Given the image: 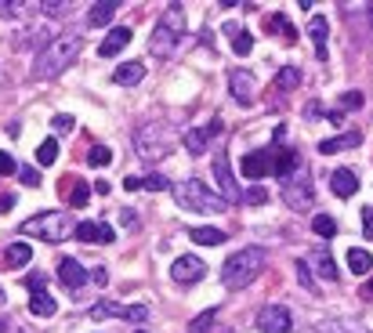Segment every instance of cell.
I'll use <instances>...</instances> for the list:
<instances>
[{
  "label": "cell",
  "instance_id": "cell-10",
  "mask_svg": "<svg viewBox=\"0 0 373 333\" xmlns=\"http://www.w3.org/2000/svg\"><path fill=\"white\" fill-rule=\"evenodd\" d=\"M239 171L251 178V181H261V178H268V174H276V160H272V153L254 149V153H246V156H243Z\"/></svg>",
  "mask_w": 373,
  "mask_h": 333
},
{
  "label": "cell",
  "instance_id": "cell-6",
  "mask_svg": "<svg viewBox=\"0 0 373 333\" xmlns=\"http://www.w3.org/2000/svg\"><path fill=\"white\" fill-rule=\"evenodd\" d=\"M283 199L290 211H308L316 199V189H312V174L304 171V166H297L290 178H283Z\"/></svg>",
  "mask_w": 373,
  "mask_h": 333
},
{
  "label": "cell",
  "instance_id": "cell-45",
  "mask_svg": "<svg viewBox=\"0 0 373 333\" xmlns=\"http://www.w3.org/2000/svg\"><path fill=\"white\" fill-rule=\"evenodd\" d=\"M243 199H246V203H251V206H261V203H268V192L261 189V185H254V189H251V192H246Z\"/></svg>",
  "mask_w": 373,
  "mask_h": 333
},
{
  "label": "cell",
  "instance_id": "cell-55",
  "mask_svg": "<svg viewBox=\"0 0 373 333\" xmlns=\"http://www.w3.org/2000/svg\"><path fill=\"white\" fill-rule=\"evenodd\" d=\"M326 120H330V123H344V113H341V109H334V113H326Z\"/></svg>",
  "mask_w": 373,
  "mask_h": 333
},
{
  "label": "cell",
  "instance_id": "cell-48",
  "mask_svg": "<svg viewBox=\"0 0 373 333\" xmlns=\"http://www.w3.org/2000/svg\"><path fill=\"white\" fill-rule=\"evenodd\" d=\"M341 106H344V109H359V106H363V94H359V91L341 94Z\"/></svg>",
  "mask_w": 373,
  "mask_h": 333
},
{
  "label": "cell",
  "instance_id": "cell-36",
  "mask_svg": "<svg viewBox=\"0 0 373 333\" xmlns=\"http://www.w3.org/2000/svg\"><path fill=\"white\" fill-rule=\"evenodd\" d=\"M87 160H91L94 166H109V163H113V153H109V145H91Z\"/></svg>",
  "mask_w": 373,
  "mask_h": 333
},
{
  "label": "cell",
  "instance_id": "cell-7",
  "mask_svg": "<svg viewBox=\"0 0 373 333\" xmlns=\"http://www.w3.org/2000/svg\"><path fill=\"white\" fill-rule=\"evenodd\" d=\"M203 276H206V264H203V257H196V254H178L174 264H171V279H174L178 286H192V283H199Z\"/></svg>",
  "mask_w": 373,
  "mask_h": 333
},
{
  "label": "cell",
  "instance_id": "cell-9",
  "mask_svg": "<svg viewBox=\"0 0 373 333\" xmlns=\"http://www.w3.org/2000/svg\"><path fill=\"white\" fill-rule=\"evenodd\" d=\"M229 91L236 94L239 106H254V98H258V76L251 69H232L229 73Z\"/></svg>",
  "mask_w": 373,
  "mask_h": 333
},
{
  "label": "cell",
  "instance_id": "cell-56",
  "mask_svg": "<svg viewBox=\"0 0 373 333\" xmlns=\"http://www.w3.org/2000/svg\"><path fill=\"white\" fill-rule=\"evenodd\" d=\"M363 294H366V297H373V279L366 283V290H363Z\"/></svg>",
  "mask_w": 373,
  "mask_h": 333
},
{
  "label": "cell",
  "instance_id": "cell-8",
  "mask_svg": "<svg viewBox=\"0 0 373 333\" xmlns=\"http://www.w3.org/2000/svg\"><path fill=\"white\" fill-rule=\"evenodd\" d=\"M214 178L221 185V199L225 203L243 199V189L236 185V174H232V166H229V153H225V149H218V156H214Z\"/></svg>",
  "mask_w": 373,
  "mask_h": 333
},
{
  "label": "cell",
  "instance_id": "cell-53",
  "mask_svg": "<svg viewBox=\"0 0 373 333\" xmlns=\"http://www.w3.org/2000/svg\"><path fill=\"white\" fill-rule=\"evenodd\" d=\"M120 221L134 228V225H138V214H134V211H120Z\"/></svg>",
  "mask_w": 373,
  "mask_h": 333
},
{
  "label": "cell",
  "instance_id": "cell-19",
  "mask_svg": "<svg viewBox=\"0 0 373 333\" xmlns=\"http://www.w3.org/2000/svg\"><path fill=\"white\" fill-rule=\"evenodd\" d=\"M359 141H363L359 131H344V134H337V138L319 141V153H323V156H334V153H344V149H356Z\"/></svg>",
  "mask_w": 373,
  "mask_h": 333
},
{
  "label": "cell",
  "instance_id": "cell-54",
  "mask_svg": "<svg viewBox=\"0 0 373 333\" xmlns=\"http://www.w3.org/2000/svg\"><path fill=\"white\" fill-rule=\"evenodd\" d=\"M123 189H127V192H138V189H141V178H127V181H123Z\"/></svg>",
  "mask_w": 373,
  "mask_h": 333
},
{
  "label": "cell",
  "instance_id": "cell-23",
  "mask_svg": "<svg viewBox=\"0 0 373 333\" xmlns=\"http://www.w3.org/2000/svg\"><path fill=\"white\" fill-rule=\"evenodd\" d=\"M218 131H221V120H214L206 131H189V134H185V149H189L192 156H199V153L206 149V138H211V134H218Z\"/></svg>",
  "mask_w": 373,
  "mask_h": 333
},
{
  "label": "cell",
  "instance_id": "cell-44",
  "mask_svg": "<svg viewBox=\"0 0 373 333\" xmlns=\"http://www.w3.org/2000/svg\"><path fill=\"white\" fill-rule=\"evenodd\" d=\"M123 319H127V323H145V319H149V308H145V304H131Z\"/></svg>",
  "mask_w": 373,
  "mask_h": 333
},
{
  "label": "cell",
  "instance_id": "cell-29",
  "mask_svg": "<svg viewBox=\"0 0 373 333\" xmlns=\"http://www.w3.org/2000/svg\"><path fill=\"white\" fill-rule=\"evenodd\" d=\"M189 239L199 246H218V243H225V232L221 228H189Z\"/></svg>",
  "mask_w": 373,
  "mask_h": 333
},
{
  "label": "cell",
  "instance_id": "cell-35",
  "mask_svg": "<svg viewBox=\"0 0 373 333\" xmlns=\"http://www.w3.org/2000/svg\"><path fill=\"white\" fill-rule=\"evenodd\" d=\"M55 160H58V141H55V138H48V141L36 149V163H40V166H51Z\"/></svg>",
  "mask_w": 373,
  "mask_h": 333
},
{
  "label": "cell",
  "instance_id": "cell-1",
  "mask_svg": "<svg viewBox=\"0 0 373 333\" xmlns=\"http://www.w3.org/2000/svg\"><path fill=\"white\" fill-rule=\"evenodd\" d=\"M84 51V36L80 33H62V36H55L51 44L36 55V62H33V76L36 80H55V76H62L73 62H76V55Z\"/></svg>",
  "mask_w": 373,
  "mask_h": 333
},
{
  "label": "cell",
  "instance_id": "cell-50",
  "mask_svg": "<svg viewBox=\"0 0 373 333\" xmlns=\"http://www.w3.org/2000/svg\"><path fill=\"white\" fill-rule=\"evenodd\" d=\"M304 116H308V120H319V116H323V106H319V101H308V106H304Z\"/></svg>",
  "mask_w": 373,
  "mask_h": 333
},
{
  "label": "cell",
  "instance_id": "cell-12",
  "mask_svg": "<svg viewBox=\"0 0 373 333\" xmlns=\"http://www.w3.org/2000/svg\"><path fill=\"white\" fill-rule=\"evenodd\" d=\"M58 279H62V286H69L73 294H76L80 286H87L91 272H84V268H80V261H76V257H62V261H58Z\"/></svg>",
  "mask_w": 373,
  "mask_h": 333
},
{
  "label": "cell",
  "instance_id": "cell-39",
  "mask_svg": "<svg viewBox=\"0 0 373 333\" xmlns=\"http://www.w3.org/2000/svg\"><path fill=\"white\" fill-rule=\"evenodd\" d=\"M141 189H149V192H163V189H171V181L163 178V174H149V178H141Z\"/></svg>",
  "mask_w": 373,
  "mask_h": 333
},
{
  "label": "cell",
  "instance_id": "cell-40",
  "mask_svg": "<svg viewBox=\"0 0 373 333\" xmlns=\"http://www.w3.org/2000/svg\"><path fill=\"white\" fill-rule=\"evenodd\" d=\"M87 203H91V189L80 181L76 189H73V196H69V206H87Z\"/></svg>",
  "mask_w": 373,
  "mask_h": 333
},
{
  "label": "cell",
  "instance_id": "cell-4",
  "mask_svg": "<svg viewBox=\"0 0 373 333\" xmlns=\"http://www.w3.org/2000/svg\"><path fill=\"white\" fill-rule=\"evenodd\" d=\"M22 232L44 239V243H62V239L76 236V221H73L66 211H44V214H33V218L22 225Z\"/></svg>",
  "mask_w": 373,
  "mask_h": 333
},
{
  "label": "cell",
  "instance_id": "cell-46",
  "mask_svg": "<svg viewBox=\"0 0 373 333\" xmlns=\"http://www.w3.org/2000/svg\"><path fill=\"white\" fill-rule=\"evenodd\" d=\"M22 286L29 290V294H36V290H44V272H29Z\"/></svg>",
  "mask_w": 373,
  "mask_h": 333
},
{
  "label": "cell",
  "instance_id": "cell-51",
  "mask_svg": "<svg viewBox=\"0 0 373 333\" xmlns=\"http://www.w3.org/2000/svg\"><path fill=\"white\" fill-rule=\"evenodd\" d=\"M91 283H94V286H106V283H109V272H106V268H94V272H91Z\"/></svg>",
  "mask_w": 373,
  "mask_h": 333
},
{
  "label": "cell",
  "instance_id": "cell-42",
  "mask_svg": "<svg viewBox=\"0 0 373 333\" xmlns=\"http://www.w3.org/2000/svg\"><path fill=\"white\" fill-rule=\"evenodd\" d=\"M73 123H76V120H73L69 113H58V116H51V127H55V131H62V134L73 131Z\"/></svg>",
  "mask_w": 373,
  "mask_h": 333
},
{
  "label": "cell",
  "instance_id": "cell-26",
  "mask_svg": "<svg viewBox=\"0 0 373 333\" xmlns=\"http://www.w3.org/2000/svg\"><path fill=\"white\" fill-rule=\"evenodd\" d=\"M29 257H33V246L29 243H11L4 250V264L8 268H22V264H29Z\"/></svg>",
  "mask_w": 373,
  "mask_h": 333
},
{
  "label": "cell",
  "instance_id": "cell-25",
  "mask_svg": "<svg viewBox=\"0 0 373 333\" xmlns=\"http://www.w3.org/2000/svg\"><path fill=\"white\" fill-rule=\"evenodd\" d=\"M308 33H312V44H316V55L326 58V40H330V22L326 18H312L308 22Z\"/></svg>",
  "mask_w": 373,
  "mask_h": 333
},
{
  "label": "cell",
  "instance_id": "cell-27",
  "mask_svg": "<svg viewBox=\"0 0 373 333\" xmlns=\"http://www.w3.org/2000/svg\"><path fill=\"white\" fill-rule=\"evenodd\" d=\"M272 160H276V174L279 178H290L297 171V153L294 149H283V145H279V149L272 153Z\"/></svg>",
  "mask_w": 373,
  "mask_h": 333
},
{
  "label": "cell",
  "instance_id": "cell-17",
  "mask_svg": "<svg viewBox=\"0 0 373 333\" xmlns=\"http://www.w3.org/2000/svg\"><path fill=\"white\" fill-rule=\"evenodd\" d=\"M304 264H308V268H316V276L326 279V283H334V279H337V264H334V257H330L326 250H312V254L304 257Z\"/></svg>",
  "mask_w": 373,
  "mask_h": 333
},
{
  "label": "cell",
  "instance_id": "cell-57",
  "mask_svg": "<svg viewBox=\"0 0 373 333\" xmlns=\"http://www.w3.org/2000/svg\"><path fill=\"white\" fill-rule=\"evenodd\" d=\"M370 22H373V4H370Z\"/></svg>",
  "mask_w": 373,
  "mask_h": 333
},
{
  "label": "cell",
  "instance_id": "cell-13",
  "mask_svg": "<svg viewBox=\"0 0 373 333\" xmlns=\"http://www.w3.org/2000/svg\"><path fill=\"white\" fill-rule=\"evenodd\" d=\"M76 239L80 243H113L116 232H113L106 221H80L76 225Z\"/></svg>",
  "mask_w": 373,
  "mask_h": 333
},
{
  "label": "cell",
  "instance_id": "cell-43",
  "mask_svg": "<svg viewBox=\"0 0 373 333\" xmlns=\"http://www.w3.org/2000/svg\"><path fill=\"white\" fill-rule=\"evenodd\" d=\"M0 174H18V163H15V156L11 153H4V149H0Z\"/></svg>",
  "mask_w": 373,
  "mask_h": 333
},
{
  "label": "cell",
  "instance_id": "cell-49",
  "mask_svg": "<svg viewBox=\"0 0 373 333\" xmlns=\"http://www.w3.org/2000/svg\"><path fill=\"white\" fill-rule=\"evenodd\" d=\"M363 236L373 239V206H366V211H363Z\"/></svg>",
  "mask_w": 373,
  "mask_h": 333
},
{
  "label": "cell",
  "instance_id": "cell-28",
  "mask_svg": "<svg viewBox=\"0 0 373 333\" xmlns=\"http://www.w3.org/2000/svg\"><path fill=\"white\" fill-rule=\"evenodd\" d=\"M225 33H229V40H232V51H236V55H251V48H254V36L246 33L243 26H225Z\"/></svg>",
  "mask_w": 373,
  "mask_h": 333
},
{
  "label": "cell",
  "instance_id": "cell-37",
  "mask_svg": "<svg viewBox=\"0 0 373 333\" xmlns=\"http://www.w3.org/2000/svg\"><path fill=\"white\" fill-rule=\"evenodd\" d=\"M294 272H297L301 286H304V290H312V294H316V290H319V286H316V276H312V268H308L304 261H297V264H294Z\"/></svg>",
  "mask_w": 373,
  "mask_h": 333
},
{
  "label": "cell",
  "instance_id": "cell-18",
  "mask_svg": "<svg viewBox=\"0 0 373 333\" xmlns=\"http://www.w3.org/2000/svg\"><path fill=\"white\" fill-rule=\"evenodd\" d=\"M330 189H334V196H341V199L356 196V192H359V178H356V171H348V166L334 171V178H330Z\"/></svg>",
  "mask_w": 373,
  "mask_h": 333
},
{
  "label": "cell",
  "instance_id": "cell-59",
  "mask_svg": "<svg viewBox=\"0 0 373 333\" xmlns=\"http://www.w3.org/2000/svg\"><path fill=\"white\" fill-rule=\"evenodd\" d=\"M138 333H145V330H138Z\"/></svg>",
  "mask_w": 373,
  "mask_h": 333
},
{
  "label": "cell",
  "instance_id": "cell-32",
  "mask_svg": "<svg viewBox=\"0 0 373 333\" xmlns=\"http://www.w3.org/2000/svg\"><path fill=\"white\" fill-rule=\"evenodd\" d=\"M312 232L323 236V239H334V236H337V221L330 218V214H316V218H312Z\"/></svg>",
  "mask_w": 373,
  "mask_h": 333
},
{
  "label": "cell",
  "instance_id": "cell-52",
  "mask_svg": "<svg viewBox=\"0 0 373 333\" xmlns=\"http://www.w3.org/2000/svg\"><path fill=\"white\" fill-rule=\"evenodd\" d=\"M15 203H18L15 196H0V214H11V211H15Z\"/></svg>",
  "mask_w": 373,
  "mask_h": 333
},
{
  "label": "cell",
  "instance_id": "cell-11",
  "mask_svg": "<svg viewBox=\"0 0 373 333\" xmlns=\"http://www.w3.org/2000/svg\"><path fill=\"white\" fill-rule=\"evenodd\" d=\"M290 326H294V316H290L286 308H279V304L261 308V316H258V330L261 333H290Z\"/></svg>",
  "mask_w": 373,
  "mask_h": 333
},
{
  "label": "cell",
  "instance_id": "cell-30",
  "mask_svg": "<svg viewBox=\"0 0 373 333\" xmlns=\"http://www.w3.org/2000/svg\"><path fill=\"white\" fill-rule=\"evenodd\" d=\"M91 316L94 319H123V316H127V308L116 304V301H98V304H91Z\"/></svg>",
  "mask_w": 373,
  "mask_h": 333
},
{
  "label": "cell",
  "instance_id": "cell-31",
  "mask_svg": "<svg viewBox=\"0 0 373 333\" xmlns=\"http://www.w3.org/2000/svg\"><path fill=\"white\" fill-rule=\"evenodd\" d=\"M160 26H167V29H174V33L181 36V33H185V11H181L178 4H167V8H163Z\"/></svg>",
  "mask_w": 373,
  "mask_h": 333
},
{
  "label": "cell",
  "instance_id": "cell-14",
  "mask_svg": "<svg viewBox=\"0 0 373 333\" xmlns=\"http://www.w3.org/2000/svg\"><path fill=\"white\" fill-rule=\"evenodd\" d=\"M149 51H153V55H160V58L174 55V51H178V33L156 22V29L149 33Z\"/></svg>",
  "mask_w": 373,
  "mask_h": 333
},
{
  "label": "cell",
  "instance_id": "cell-22",
  "mask_svg": "<svg viewBox=\"0 0 373 333\" xmlns=\"http://www.w3.org/2000/svg\"><path fill=\"white\" fill-rule=\"evenodd\" d=\"M348 268H351V276H370L373 272V254L363 246H351L348 250Z\"/></svg>",
  "mask_w": 373,
  "mask_h": 333
},
{
  "label": "cell",
  "instance_id": "cell-15",
  "mask_svg": "<svg viewBox=\"0 0 373 333\" xmlns=\"http://www.w3.org/2000/svg\"><path fill=\"white\" fill-rule=\"evenodd\" d=\"M316 333H373V330L366 323H359V319H351V316H337V319L319 323Z\"/></svg>",
  "mask_w": 373,
  "mask_h": 333
},
{
  "label": "cell",
  "instance_id": "cell-2",
  "mask_svg": "<svg viewBox=\"0 0 373 333\" xmlns=\"http://www.w3.org/2000/svg\"><path fill=\"white\" fill-rule=\"evenodd\" d=\"M174 141H178V131L171 127L167 120H149V123H141L138 134H134V149L141 160H149V163H160L163 156H171L174 153Z\"/></svg>",
  "mask_w": 373,
  "mask_h": 333
},
{
  "label": "cell",
  "instance_id": "cell-16",
  "mask_svg": "<svg viewBox=\"0 0 373 333\" xmlns=\"http://www.w3.org/2000/svg\"><path fill=\"white\" fill-rule=\"evenodd\" d=\"M127 44H131V29H127V26H113L109 36L98 44V55H101V58H113L116 51H123Z\"/></svg>",
  "mask_w": 373,
  "mask_h": 333
},
{
  "label": "cell",
  "instance_id": "cell-58",
  "mask_svg": "<svg viewBox=\"0 0 373 333\" xmlns=\"http://www.w3.org/2000/svg\"><path fill=\"white\" fill-rule=\"evenodd\" d=\"M0 304H4V290H0Z\"/></svg>",
  "mask_w": 373,
  "mask_h": 333
},
{
  "label": "cell",
  "instance_id": "cell-41",
  "mask_svg": "<svg viewBox=\"0 0 373 333\" xmlns=\"http://www.w3.org/2000/svg\"><path fill=\"white\" fill-rule=\"evenodd\" d=\"M18 181L29 185V189H36V185H40V171H33V166H18Z\"/></svg>",
  "mask_w": 373,
  "mask_h": 333
},
{
  "label": "cell",
  "instance_id": "cell-33",
  "mask_svg": "<svg viewBox=\"0 0 373 333\" xmlns=\"http://www.w3.org/2000/svg\"><path fill=\"white\" fill-rule=\"evenodd\" d=\"M265 29H268V33H283V36L290 40V44H294V40H297V29H294V26H290V22H286V18H283V15H272V22H268Z\"/></svg>",
  "mask_w": 373,
  "mask_h": 333
},
{
  "label": "cell",
  "instance_id": "cell-3",
  "mask_svg": "<svg viewBox=\"0 0 373 333\" xmlns=\"http://www.w3.org/2000/svg\"><path fill=\"white\" fill-rule=\"evenodd\" d=\"M261 268H265V250L261 246H246V250H239V254H232L229 261H225L221 283L229 290H243V286H251L261 276Z\"/></svg>",
  "mask_w": 373,
  "mask_h": 333
},
{
  "label": "cell",
  "instance_id": "cell-47",
  "mask_svg": "<svg viewBox=\"0 0 373 333\" xmlns=\"http://www.w3.org/2000/svg\"><path fill=\"white\" fill-rule=\"evenodd\" d=\"M40 11H44V15H69V4H58V0H51V4H40Z\"/></svg>",
  "mask_w": 373,
  "mask_h": 333
},
{
  "label": "cell",
  "instance_id": "cell-20",
  "mask_svg": "<svg viewBox=\"0 0 373 333\" xmlns=\"http://www.w3.org/2000/svg\"><path fill=\"white\" fill-rule=\"evenodd\" d=\"M116 0H101V4H91V11H87V26L91 29H101V26H109L113 22V15H116Z\"/></svg>",
  "mask_w": 373,
  "mask_h": 333
},
{
  "label": "cell",
  "instance_id": "cell-34",
  "mask_svg": "<svg viewBox=\"0 0 373 333\" xmlns=\"http://www.w3.org/2000/svg\"><path fill=\"white\" fill-rule=\"evenodd\" d=\"M297 80H301V73H297L294 66H283L279 76H276V87H279V91H294V87H297Z\"/></svg>",
  "mask_w": 373,
  "mask_h": 333
},
{
  "label": "cell",
  "instance_id": "cell-5",
  "mask_svg": "<svg viewBox=\"0 0 373 333\" xmlns=\"http://www.w3.org/2000/svg\"><path fill=\"white\" fill-rule=\"evenodd\" d=\"M174 196H178V203L185 206V211H196V214H225V211H229V203H225L221 196H214L199 178L181 181L174 189Z\"/></svg>",
  "mask_w": 373,
  "mask_h": 333
},
{
  "label": "cell",
  "instance_id": "cell-24",
  "mask_svg": "<svg viewBox=\"0 0 373 333\" xmlns=\"http://www.w3.org/2000/svg\"><path fill=\"white\" fill-rule=\"evenodd\" d=\"M29 311L40 316V319H48V316L58 311V304H55V297L48 294V290H36V294H29Z\"/></svg>",
  "mask_w": 373,
  "mask_h": 333
},
{
  "label": "cell",
  "instance_id": "cell-21",
  "mask_svg": "<svg viewBox=\"0 0 373 333\" xmlns=\"http://www.w3.org/2000/svg\"><path fill=\"white\" fill-rule=\"evenodd\" d=\"M145 80V66L141 62H123V66L113 73V83H120V87H134V83Z\"/></svg>",
  "mask_w": 373,
  "mask_h": 333
},
{
  "label": "cell",
  "instance_id": "cell-38",
  "mask_svg": "<svg viewBox=\"0 0 373 333\" xmlns=\"http://www.w3.org/2000/svg\"><path fill=\"white\" fill-rule=\"evenodd\" d=\"M214 316H218V311H214V308H206V311H199V316L192 319V333H203V330H211V326H214Z\"/></svg>",
  "mask_w": 373,
  "mask_h": 333
}]
</instances>
